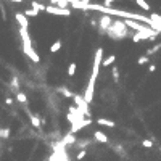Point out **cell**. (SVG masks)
I'll return each instance as SVG.
<instances>
[{
    "instance_id": "1",
    "label": "cell",
    "mask_w": 161,
    "mask_h": 161,
    "mask_svg": "<svg viewBox=\"0 0 161 161\" xmlns=\"http://www.w3.org/2000/svg\"><path fill=\"white\" fill-rule=\"evenodd\" d=\"M20 37H21V44H23V52L26 53V56H29L32 63H39L40 56L36 53V50L32 47V40L29 36V31L24 27H20Z\"/></svg>"
},
{
    "instance_id": "2",
    "label": "cell",
    "mask_w": 161,
    "mask_h": 161,
    "mask_svg": "<svg viewBox=\"0 0 161 161\" xmlns=\"http://www.w3.org/2000/svg\"><path fill=\"white\" fill-rule=\"evenodd\" d=\"M105 34L113 40H121L129 36V27L124 24V20H113V24L108 27Z\"/></svg>"
},
{
    "instance_id": "3",
    "label": "cell",
    "mask_w": 161,
    "mask_h": 161,
    "mask_svg": "<svg viewBox=\"0 0 161 161\" xmlns=\"http://www.w3.org/2000/svg\"><path fill=\"white\" fill-rule=\"evenodd\" d=\"M103 63V48H97L95 50V55H94V66H92V76L89 79V82H97V77H98V71H100V66Z\"/></svg>"
},
{
    "instance_id": "4",
    "label": "cell",
    "mask_w": 161,
    "mask_h": 161,
    "mask_svg": "<svg viewBox=\"0 0 161 161\" xmlns=\"http://www.w3.org/2000/svg\"><path fill=\"white\" fill-rule=\"evenodd\" d=\"M73 102H74V105H76L79 110H82L85 113V116L90 118V111H89V103L84 100V95H77V94H74L73 97Z\"/></svg>"
},
{
    "instance_id": "5",
    "label": "cell",
    "mask_w": 161,
    "mask_h": 161,
    "mask_svg": "<svg viewBox=\"0 0 161 161\" xmlns=\"http://www.w3.org/2000/svg\"><path fill=\"white\" fill-rule=\"evenodd\" d=\"M45 13L56 15V16H71V10H70V8L53 7V5H47V8H45Z\"/></svg>"
},
{
    "instance_id": "6",
    "label": "cell",
    "mask_w": 161,
    "mask_h": 161,
    "mask_svg": "<svg viewBox=\"0 0 161 161\" xmlns=\"http://www.w3.org/2000/svg\"><path fill=\"white\" fill-rule=\"evenodd\" d=\"M111 24H113V18H111L110 15H103V16H100V18H98V29H100L102 34H105Z\"/></svg>"
},
{
    "instance_id": "7",
    "label": "cell",
    "mask_w": 161,
    "mask_h": 161,
    "mask_svg": "<svg viewBox=\"0 0 161 161\" xmlns=\"http://www.w3.org/2000/svg\"><path fill=\"white\" fill-rule=\"evenodd\" d=\"M90 124H92V118H85V119H82V121H77V123L71 124L70 132H71V134H76V132H79L80 129L87 127V126H90Z\"/></svg>"
},
{
    "instance_id": "8",
    "label": "cell",
    "mask_w": 161,
    "mask_h": 161,
    "mask_svg": "<svg viewBox=\"0 0 161 161\" xmlns=\"http://www.w3.org/2000/svg\"><path fill=\"white\" fill-rule=\"evenodd\" d=\"M26 114L29 116V121H31V124H32V127H36V129H39L40 126H42V119H39V116H36L31 110H27L26 108Z\"/></svg>"
},
{
    "instance_id": "9",
    "label": "cell",
    "mask_w": 161,
    "mask_h": 161,
    "mask_svg": "<svg viewBox=\"0 0 161 161\" xmlns=\"http://www.w3.org/2000/svg\"><path fill=\"white\" fill-rule=\"evenodd\" d=\"M15 20H16V23H18L20 27H24V29H27V27H29V20H27L23 13H16V15H15Z\"/></svg>"
},
{
    "instance_id": "10",
    "label": "cell",
    "mask_w": 161,
    "mask_h": 161,
    "mask_svg": "<svg viewBox=\"0 0 161 161\" xmlns=\"http://www.w3.org/2000/svg\"><path fill=\"white\" fill-rule=\"evenodd\" d=\"M60 143L61 145H74V143H76V137H74V134H71V132H68V134L63 137V139L60 140Z\"/></svg>"
},
{
    "instance_id": "11",
    "label": "cell",
    "mask_w": 161,
    "mask_h": 161,
    "mask_svg": "<svg viewBox=\"0 0 161 161\" xmlns=\"http://www.w3.org/2000/svg\"><path fill=\"white\" fill-rule=\"evenodd\" d=\"M94 139L97 140V142H100V143H108V135L105 134V132H102V131H95L94 132Z\"/></svg>"
},
{
    "instance_id": "12",
    "label": "cell",
    "mask_w": 161,
    "mask_h": 161,
    "mask_svg": "<svg viewBox=\"0 0 161 161\" xmlns=\"http://www.w3.org/2000/svg\"><path fill=\"white\" fill-rule=\"evenodd\" d=\"M97 124H100V126H105V127H116V123L111 119H106V118H98L97 119Z\"/></svg>"
},
{
    "instance_id": "13",
    "label": "cell",
    "mask_w": 161,
    "mask_h": 161,
    "mask_svg": "<svg viewBox=\"0 0 161 161\" xmlns=\"http://www.w3.org/2000/svg\"><path fill=\"white\" fill-rule=\"evenodd\" d=\"M10 90L13 92L15 95L18 94V92H21L20 90V82H18V77H16V76H13V77H11V80H10Z\"/></svg>"
},
{
    "instance_id": "14",
    "label": "cell",
    "mask_w": 161,
    "mask_h": 161,
    "mask_svg": "<svg viewBox=\"0 0 161 161\" xmlns=\"http://www.w3.org/2000/svg\"><path fill=\"white\" fill-rule=\"evenodd\" d=\"M114 61H116V56H114V55H110V56H106V58L103 60L102 66H103V68H110V66L114 65Z\"/></svg>"
},
{
    "instance_id": "15",
    "label": "cell",
    "mask_w": 161,
    "mask_h": 161,
    "mask_svg": "<svg viewBox=\"0 0 161 161\" xmlns=\"http://www.w3.org/2000/svg\"><path fill=\"white\" fill-rule=\"evenodd\" d=\"M31 8H32V10H36L37 13H39V11H45V8H47V5L39 3V2H36V0H32V2H31Z\"/></svg>"
},
{
    "instance_id": "16",
    "label": "cell",
    "mask_w": 161,
    "mask_h": 161,
    "mask_svg": "<svg viewBox=\"0 0 161 161\" xmlns=\"http://www.w3.org/2000/svg\"><path fill=\"white\" fill-rule=\"evenodd\" d=\"M56 90H58L60 94H61L63 97H65V98H73V97H74V94H73V92H71L70 89H68V87H58Z\"/></svg>"
},
{
    "instance_id": "17",
    "label": "cell",
    "mask_w": 161,
    "mask_h": 161,
    "mask_svg": "<svg viewBox=\"0 0 161 161\" xmlns=\"http://www.w3.org/2000/svg\"><path fill=\"white\" fill-rule=\"evenodd\" d=\"M11 135V131L10 127H0V139H8V137Z\"/></svg>"
},
{
    "instance_id": "18",
    "label": "cell",
    "mask_w": 161,
    "mask_h": 161,
    "mask_svg": "<svg viewBox=\"0 0 161 161\" xmlns=\"http://www.w3.org/2000/svg\"><path fill=\"white\" fill-rule=\"evenodd\" d=\"M135 3L143 10V11H150V5H148L147 0H135Z\"/></svg>"
},
{
    "instance_id": "19",
    "label": "cell",
    "mask_w": 161,
    "mask_h": 161,
    "mask_svg": "<svg viewBox=\"0 0 161 161\" xmlns=\"http://www.w3.org/2000/svg\"><path fill=\"white\" fill-rule=\"evenodd\" d=\"M61 45H63L61 40H56V42H53V44L50 45V52H52V53H56V52L61 48Z\"/></svg>"
},
{
    "instance_id": "20",
    "label": "cell",
    "mask_w": 161,
    "mask_h": 161,
    "mask_svg": "<svg viewBox=\"0 0 161 161\" xmlns=\"http://www.w3.org/2000/svg\"><path fill=\"white\" fill-rule=\"evenodd\" d=\"M16 100H18L20 103H23V105H26V103H27V97H26L24 92H18V94H16Z\"/></svg>"
},
{
    "instance_id": "21",
    "label": "cell",
    "mask_w": 161,
    "mask_h": 161,
    "mask_svg": "<svg viewBox=\"0 0 161 161\" xmlns=\"http://www.w3.org/2000/svg\"><path fill=\"white\" fill-rule=\"evenodd\" d=\"M23 15H24L26 18H29V16H32V18H36V16H39V13H37L36 10H32V8H26V10H24V13H23Z\"/></svg>"
},
{
    "instance_id": "22",
    "label": "cell",
    "mask_w": 161,
    "mask_h": 161,
    "mask_svg": "<svg viewBox=\"0 0 161 161\" xmlns=\"http://www.w3.org/2000/svg\"><path fill=\"white\" fill-rule=\"evenodd\" d=\"M76 70H77V65L76 63H71V65L68 66V76H74V74H76Z\"/></svg>"
},
{
    "instance_id": "23",
    "label": "cell",
    "mask_w": 161,
    "mask_h": 161,
    "mask_svg": "<svg viewBox=\"0 0 161 161\" xmlns=\"http://www.w3.org/2000/svg\"><path fill=\"white\" fill-rule=\"evenodd\" d=\"M161 48V44H156V45H155V47H152V48H148L147 50V56H150V55H155V53H156V52Z\"/></svg>"
},
{
    "instance_id": "24",
    "label": "cell",
    "mask_w": 161,
    "mask_h": 161,
    "mask_svg": "<svg viewBox=\"0 0 161 161\" xmlns=\"http://www.w3.org/2000/svg\"><path fill=\"white\" fill-rule=\"evenodd\" d=\"M111 76H113V79L116 80H119V70H118V66H111Z\"/></svg>"
},
{
    "instance_id": "25",
    "label": "cell",
    "mask_w": 161,
    "mask_h": 161,
    "mask_svg": "<svg viewBox=\"0 0 161 161\" xmlns=\"http://www.w3.org/2000/svg\"><path fill=\"white\" fill-rule=\"evenodd\" d=\"M148 61H150V58H148L147 55H142V56H139V60H137V65L143 66V65H147Z\"/></svg>"
},
{
    "instance_id": "26",
    "label": "cell",
    "mask_w": 161,
    "mask_h": 161,
    "mask_svg": "<svg viewBox=\"0 0 161 161\" xmlns=\"http://www.w3.org/2000/svg\"><path fill=\"white\" fill-rule=\"evenodd\" d=\"M85 156H87V150H85V148H84V150H79V153H77L76 159H77V161H82Z\"/></svg>"
},
{
    "instance_id": "27",
    "label": "cell",
    "mask_w": 161,
    "mask_h": 161,
    "mask_svg": "<svg viewBox=\"0 0 161 161\" xmlns=\"http://www.w3.org/2000/svg\"><path fill=\"white\" fill-rule=\"evenodd\" d=\"M142 147H145V148H152V147H153V140H150V139L142 140Z\"/></svg>"
},
{
    "instance_id": "28",
    "label": "cell",
    "mask_w": 161,
    "mask_h": 161,
    "mask_svg": "<svg viewBox=\"0 0 161 161\" xmlns=\"http://www.w3.org/2000/svg\"><path fill=\"white\" fill-rule=\"evenodd\" d=\"M113 2H116V0H103V5H105V7H106V8H110Z\"/></svg>"
},
{
    "instance_id": "29",
    "label": "cell",
    "mask_w": 161,
    "mask_h": 161,
    "mask_svg": "<svg viewBox=\"0 0 161 161\" xmlns=\"http://www.w3.org/2000/svg\"><path fill=\"white\" fill-rule=\"evenodd\" d=\"M5 103H7V105H13V98H11V97H7V98H5Z\"/></svg>"
},
{
    "instance_id": "30",
    "label": "cell",
    "mask_w": 161,
    "mask_h": 161,
    "mask_svg": "<svg viewBox=\"0 0 161 161\" xmlns=\"http://www.w3.org/2000/svg\"><path fill=\"white\" fill-rule=\"evenodd\" d=\"M148 71H150V73H155V71H156V66H155V65H150V66H148Z\"/></svg>"
},
{
    "instance_id": "31",
    "label": "cell",
    "mask_w": 161,
    "mask_h": 161,
    "mask_svg": "<svg viewBox=\"0 0 161 161\" xmlns=\"http://www.w3.org/2000/svg\"><path fill=\"white\" fill-rule=\"evenodd\" d=\"M82 3H85V5H90V0H80Z\"/></svg>"
}]
</instances>
